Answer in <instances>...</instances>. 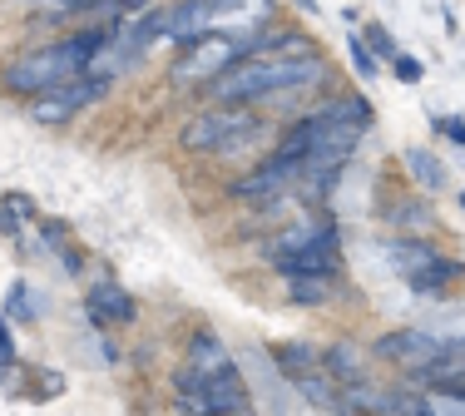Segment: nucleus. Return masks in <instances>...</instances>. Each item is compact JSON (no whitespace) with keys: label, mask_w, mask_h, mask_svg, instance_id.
Returning <instances> with one entry per match:
<instances>
[{"label":"nucleus","mask_w":465,"mask_h":416,"mask_svg":"<svg viewBox=\"0 0 465 416\" xmlns=\"http://www.w3.org/2000/svg\"><path fill=\"white\" fill-rule=\"evenodd\" d=\"M252 129H258V114H252L248 104H213L203 109V114H193L183 124V149H193V154H223V149H238L252 139Z\"/></svg>","instance_id":"f257e3e1"},{"label":"nucleus","mask_w":465,"mask_h":416,"mask_svg":"<svg viewBox=\"0 0 465 416\" xmlns=\"http://www.w3.org/2000/svg\"><path fill=\"white\" fill-rule=\"evenodd\" d=\"M232 60H242V45L232 35H198L173 60V84H213Z\"/></svg>","instance_id":"f03ea898"},{"label":"nucleus","mask_w":465,"mask_h":416,"mask_svg":"<svg viewBox=\"0 0 465 416\" xmlns=\"http://www.w3.org/2000/svg\"><path fill=\"white\" fill-rule=\"evenodd\" d=\"M376 357H381V362L420 371V367L436 362V357H446V342H440L430 327H396V332L376 337Z\"/></svg>","instance_id":"7ed1b4c3"},{"label":"nucleus","mask_w":465,"mask_h":416,"mask_svg":"<svg viewBox=\"0 0 465 416\" xmlns=\"http://www.w3.org/2000/svg\"><path fill=\"white\" fill-rule=\"evenodd\" d=\"M297 179H302V163H292V159H282V154H268L252 173H242V179L232 183V199L272 203V199H282L287 189H297Z\"/></svg>","instance_id":"20e7f679"},{"label":"nucleus","mask_w":465,"mask_h":416,"mask_svg":"<svg viewBox=\"0 0 465 416\" xmlns=\"http://www.w3.org/2000/svg\"><path fill=\"white\" fill-rule=\"evenodd\" d=\"M268 262L278 272H322V278H337V272H341L337 233L317 238V243H307V248H292V253H268Z\"/></svg>","instance_id":"39448f33"},{"label":"nucleus","mask_w":465,"mask_h":416,"mask_svg":"<svg viewBox=\"0 0 465 416\" xmlns=\"http://www.w3.org/2000/svg\"><path fill=\"white\" fill-rule=\"evenodd\" d=\"M84 317H90L99 332H109V327H119V322H134L139 308L119 282H94V288L84 292Z\"/></svg>","instance_id":"423d86ee"},{"label":"nucleus","mask_w":465,"mask_h":416,"mask_svg":"<svg viewBox=\"0 0 465 416\" xmlns=\"http://www.w3.org/2000/svg\"><path fill=\"white\" fill-rule=\"evenodd\" d=\"M208 407H213V416H248V411H252V387H248V377H242L238 367L208 377Z\"/></svg>","instance_id":"0eeeda50"},{"label":"nucleus","mask_w":465,"mask_h":416,"mask_svg":"<svg viewBox=\"0 0 465 416\" xmlns=\"http://www.w3.org/2000/svg\"><path fill=\"white\" fill-rule=\"evenodd\" d=\"M341 407L361 411V416H401L406 397H401V391L376 387V381H351V387H341Z\"/></svg>","instance_id":"6e6552de"},{"label":"nucleus","mask_w":465,"mask_h":416,"mask_svg":"<svg viewBox=\"0 0 465 416\" xmlns=\"http://www.w3.org/2000/svg\"><path fill=\"white\" fill-rule=\"evenodd\" d=\"M282 292L297 308H322L337 292V278H322V272H282Z\"/></svg>","instance_id":"1a4fd4ad"},{"label":"nucleus","mask_w":465,"mask_h":416,"mask_svg":"<svg viewBox=\"0 0 465 416\" xmlns=\"http://www.w3.org/2000/svg\"><path fill=\"white\" fill-rule=\"evenodd\" d=\"M322 371L337 387H351V381H367V357H361L357 342H331L322 352Z\"/></svg>","instance_id":"9d476101"},{"label":"nucleus","mask_w":465,"mask_h":416,"mask_svg":"<svg viewBox=\"0 0 465 416\" xmlns=\"http://www.w3.org/2000/svg\"><path fill=\"white\" fill-rule=\"evenodd\" d=\"M436 258H440V253H436V248L426 243V238H396V243L386 248V262H391V268L401 272L406 282H411L416 272H426V268H430V262H436Z\"/></svg>","instance_id":"9b49d317"},{"label":"nucleus","mask_w":465,"mask_h":416,"mask_svg":"<svg viewBox=\"0 0 465 416\" xmlns=\"http://www.w3.org/2000/svg\"><path fill=\"white\" fill-rule=\"evenodd\" d=\"M268 357H272V367H278L282 377H292V381L307 377V371H322V352L307 347V342H272Z\"/></svg>","instance_id":"f8f14e48"},{"label":"nucleus","mask_w":465,"mask_h":416,"mask_svg":"<svg viewBox=\"0 0 465 416\" xmlns=\"http://www.w3.org/2000/svg\"><path fill=\"white\" fill-rule=\"evenodd\" d=\"M208 20H213V0H183V5H173V20H169V35L173 40H198L208 35Z\"/></svg>","instance_id":"ddd939ff"},{"label":"nucleus","mask_w":465,"mask_h":416,"mask_svg":"<svg viewBox=\"0 0 465 416\" xmlns=\"http://www.w3.org/2000/svg\"><path fill=\"white\" fill-rule=\"evenodd\" d=\"M188 367L203 371V377H218V371L232 367V357L213 332H193V342H188Z\"/></svg>","instance_id":"4468645a"},{"label":"nucleus","mask_w":465,"mask_h":416,"mask_svg":"<svg viewBox=\"0 0 465 416\" xmlns=\"http://www.w3.org/2000/svg\"><path fill=\"white\" fill-rule=\"evenodd\" d=\"M292 387H297V397H302V401H312V407H322V411H347V407H341V387L327 377V371H307V377L292 381Z\"/></svg>","instance_id":"2eb2a0df"},{"label":"nucleus","mask_w":465,"mask_h":416,"mask_svg":"<svg viewBox=\"0 0 465 416\" xmlns=\"http://www.w3.org/2000/svg\"><path fill=\"white\" fill-rule=\"evenodd\" d=\"M460 278H465L460 262L436 258L426 272H416V278H411V292H420V298H440V292H450V282H460Z\"/></svg>","instance_id":"dca6fc26"},{"label":"nucleus","mask_w":465,"mask_h":416,"mask_svg":"<svg viewBox=\"0 0 465 416\" xmlns=\"http://www.w3.org/2000/svg\"><path fill=\"white\" fill-rule=\"evenodd\" d=\"M54 100H64V104H70L74 109V114H80V109L84 104H94V100H104V94H109V84L104 80H94V74H74V80H64V84H54Z\"/></svg>","instance_id":"f3484780"},{"label":"nucleus","mask_w":465,"mask_h":416,"mask_svg":"<svg viewBox=\"0 0 465 416\" xmlns=\"http://www.w3.org/2000/svg\"><path fill=\"white\" fill-rule=\"evenodd\" d=\"M327 233H331L327 223H317V218H302V223L282 228V233L272 238L268 253H292V248H307V243H317V238H327Z\"/></svg>","instance_id":"a211bd4d"},{"label":"nucleus","mask_w":465,"mask_h":416,"mask_svg":"<svg viewBox=\"0 0 465 416\" xmlns=\"http://www.w3.org/2000/svg\"><path fill=\"white\" fill-rule=\"evenodd\" d=\"M406 169L416 173L420 189H446V163L430 154V149H406Z\"/></svg>","instance_id":"6ab92c4d"},{"label":"nucleus","mask_w":465,"mask_h":416,"mask_svg":"<svg viewBox=\"0 0 465 416\" xmlns=\"http://www.w3.org/2000/svg\"><path fill=\"white\" fill-rule=\"evenodd\" d=\"M30 119H35V124H70L74 109L64 100H54V94H40V100L30 104Z\"/></svg>","instance_id":"aec40b11"},{"label":"nucleus","mask_w":465,"mask_h":416,"mask_svg":"<svg viewBox=\"0 0 465 416\" xmlns=\"http://www.w3.org/2000/svg\"><path fill=\"white\" fill-rule=\"evenodd\" d=\"M40 248L45 253H70V228L60 218H40Z\"/></svg>","instance_id":"412c9836"},{"label":"nucleus","mask_w":465,"mask_h":416,"mask_svg":"<svg viewBox=\"0 0 465 416\" xmlns=\"http://www.w3.org/2000/svg\"><path fill=\"white\" fill-rule=\"evenodd\" d=\"M252 15V20H268L272 0H213V15Z\"/></svg>","instance_id":"4be33fe9"},{"label":"nucleus","mask_w":465,"mask_h":416,"mask_svg":"<svg viewBox=\"0 0 465 416\" xmlns=\"http://www.w3.org/2000/svg\"><path fill=\"white\" fill-rule=\"evenodd\" d=\"M347 54H351V70H357L361 80H376V64H381V60H376V54L367 50V40L351 35V40H347Z\"/></svg>","instance_id":"5701e85b"},{"label":"nucleus","mask_w":465,"mask_h":416,"mask_svg":"<svg viewBox=\"0 0 465 416\" xmlns=\"http://www.w3.org/2000/svg\"><path fill=\"white\" fill-rule=\"evenodd\" d=\"M361 40H367V50L376 54V60H386V64H391L396 54H401V50H396V40H391V30H386V25H367V35H361Z\"/></svg>","instance_id":"b1692460"},{"label":"nucleus","mask_w":465,"mask_h":416,"mask_svg":"<svg viewBox=\"0 0 465 416\" xmlns=\"http://www.w3.org/2000/svg\"><path fill=\"white\" fill-rule=\"evenodd\" d=\"M391 223L396 228H416V233H420V228H430V213L420 203H396L391 208Z\"/></svg>","instance_id":"393cba45"},{"label":"nucleus","mask_w":465,"mask_h":416,"mask_svg":"<svg viewBox=\"0 0 465 416\" xmlns=\"http://www.w3.org/2000/svg\"><path fill=\"white\" fill-rule=\"evenodd\" d=\"M25 288H30V282H15V288H10V308H5V312L15 317V322H30V317H35V308H30V292H25Z\"/></svg>","instance_id":"a878e982"},{"label":"nucleus","mask_w":465,"mask_h":416,"mask_svg":"<svg viewBox=\"0 0 465 416\" xmlns=\"http://www.w3.org/2000/svg\"><path fill=\"white\" fill-rule=\"evenodd\" d=\"M391 70H396V80H401V84H420L426 64H420L416 54H396V60H391Z\"/></svg>","instance_id":"bb28decb"},{"label":"nucleus","mask_w":465,"mask_h":416,"mask_svg":"<svg viewBox=\"0 0 465 416\" xmlns=\"http://www.w3.org/2000/svg\"><path fill=\"white\" fill-rule=\"evenodd\" d=\"M436 129L450 139V144H465V119H460V114H446V119H436Z\"/></svg>","instance_id":"cd10ccee"},{"label":"nucleus","mask_w":465,"mask_h":416,"mask_svg":"<svg viewBox=\"0 0 465 416\" xmlns=\"http://www.w3.org/2000/svg\"><path fill=\"white\" fill-rule=\"evenodd\" d=\"M0 203H5V208H15L20 218H40V208H35V199H30V193H5Z\"/></svg>","instance_id":"c85d7f7f"},{"label":"nucleus","mask_w":465,"mask_h":416,"mask_svg":"<svg viewBox=\"0 0 465 416\" xmlns=\"http://www.w3.org/2000/svg\"><path fill=\"white\" fill-rule=\"evenodd\" d=\"M35 391H40V397H60V391H64V377H60V371H45Z\"/></svg>","instance_id":"c756f323"},{"label":"nucleus","mask_w":465,"mask_h":416,"mask_svg":"<svg viewBox=\"0 0 465 416\" xmlns=\"http://www.w3.org/2000/svg\"><path fill=\"white\" fill-rule=\"evenodd\" d=\"M10 362H15V342H10V327L0 317V367H10Z\"/></svg>","instance_id":"7c9ffc66"},{"label":"nucleus","mask_w":465,"mask_h":416,"mask_svg":"<svg viewBox=\"0 0 465 416\" xmlns=\"http://www.w3.org/2000/svg\"><path fill=\"white\" fill-rule=\"evenodd\" d=\"M0 233L20 238V213H15V208H5V203H0Z\"/></svg>","instance_id":"2f4dec72"},{"label":"nucleus","mask_w":465,"mask_h":416,"mask_svg":"<svg viewBox=\"0 0 465 416\" xmlns=\"http://www.w3.org/2000/svg\"><path fill=\"white\" fill-rule=\"evenodd\" d=\"M297 10H307V15H317V0H297Z\"/></svg>","instance_id":"473e14b6"},{"label":"nucleus","mask_w":465,"mask_h":416,"mask_svg":"<svg viewBox=\"0 0 465 416\" xmlns=\"http://www.w3.org/2000/svg\"><path fill=\"white\" fill-rule=\"evenodd\" d=\"M460 208H465V193H460Z\"/></svg>","instance_id":"72a5a7b5"}]
</instances>
